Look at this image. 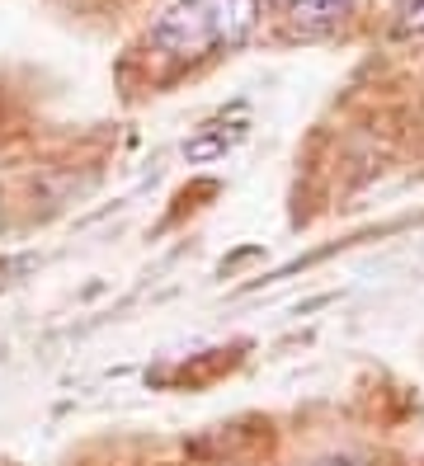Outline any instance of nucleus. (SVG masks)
I'll use <instances>...</instances> for the list:
<instances>
[{"label": "nucleus", "mask_w": 424, "mask_h": 466, "mask_svg": "<svg viewBox=\"0 0 424 466\" xmlns=\"http://www.w3.org/2000/svg\"><path fill=\"white\" fill-rule=\"evenodd\" d=\"M358 10V0H274V15L293 34H330Z\"/></svg>", "instance_id": "obj_2"}, {"label": "nucleus", "mask_w": 424, "mask_h": 466, "mask_svg": "<svg viewBox=\"0 0 424 466\" xmlns=\"http://www.w3.org/2000/svg\"><path fill=\"white\" fill-rule=\"evenodd\" d=\"M401 34L424 38V0H410V5L401 10Z\"/></svg>", "instance_id": "obj_3"}, {"label": "nucleus", "mask_w": 424, "mask_h": 466, "mask_svg": "<svg viewBox=\"0 0 424 466\" xmlns=\"http://www.w3.org/2000/svg\"><path fill=\"white\" fill-rule=\"evenodd\" d=\"M254 19H260V0H175L151 24V47L170 62H203L241 47Z\"/></svg>", "instance_id": "obj_1"}, {"label": "nucleus", "mask_w": 424, "mask_h": 466, "mask_svg": "<svg viewBox=\"0 0 424 466\" xmlns=\"http://www.w3.org/2000/svg\"><path fill=\"white\" fill-rule=\"evenodd\" d=\"M311 466H373V461H363V457H354V452H330V457H316Z\"/></svg>", "instance_id": "obj_4"}]
</instances>
